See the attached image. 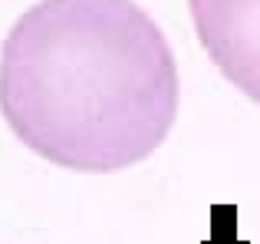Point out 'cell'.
I'll use <instances>...</instances> for the list:
<instances>
[{
  "label": "cell",
  "instance_id": "7a4b0ae2",
  "mask_svg": "<svg viewBox=\"0 0 260 244\" xmlns=\"http://www.w3.org/2000/svg\"><path fill=\"white\" fill-rule=\"evenodd\" d=\"M191 17L217 70L260 106V0H194Z\"/></svg>",
  "mask_w": 260,
  "mask_h": 244
},
{
  "label": "cell",
  "instance_id": "6da1fadb",
  "mask_svg": "<svg viewBox=\"0 0 260 244\" xmlns=\"http://www.w3.org/2000/svg\"><path fill=\"white\" fill-rule=\"evenodd\" d=\"M0 112L59 168H128L165 142L178 116L172 46L125 0L37 4L7 33Z\"/></svg>",
  "mask_w": 260,
  "mask_h": 244
}]
</instances>
